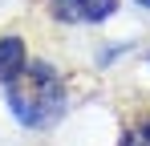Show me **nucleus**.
Segmentation results:
<instances>
[{"instance_id":"f257e3e1","label":"nucleus","mask_w":150,"mask_h":146,"mask_svg":"<svg viewBox=\"0 0 150 146\" xmlns=\"http://www.w3.org/2000/svg\"><path fill=\"white\" fill-rule=\"evenodd\" d=\"M61 101H65L61 77L45 61H25V69L8 81V106H12L16 122H25L33 130H45L61 114Z\"/></svg>"},{"instance_id":"f03ea898","label":"nucleus","mask_w":150,"mask_h":146,"mask_svg":"<svg viewBox=\"0 0 150 146\" xmlns=\"http://www.w3.org/2000/svg\"><path fill=\"white\" fill-rule=\"evenodd\" d=\"M53 8L65 21H105L114 12V0H53Z\"/></svg>"},{"instance_id":"7ed1b4c3","label":"nucleus","mask_w":150,"mask_h":146,"mask_svg":"<svg viewBox=\"0 0 150 146\" xmlns=\"http://www.w3.org/2000/svg\"><path fill=\"white\" fill-rule=\"evenodd\" d=\"M25 61H28V53L21 37H0V81H12L25 69Z\"/></svg>"},{"instance_id":"20e7f679","label":"nucleus","mask_w":150,"mask_h":146,"mask_svg":"<svg viewBox=\"0 0 150 146\" xmlns=\"http://www.w3.org/2000/svg\"><path fill=\"white\" fill-rule=\"evenodd\" d=\"M122 146H150V118H134L122 134Z\"/></svg>"},{"instance_id":"39448f33","label":"nucleus","mask_w":150,"mask_h":146,"mask_svg":"<svg viewBox=\"0 0 150 146\" xmlns=\"http://www.w3.org/2000/svg\"><path fill=\"white\" fill-rule=\"evenodd\" d=\"M138 4H146V8H150V0H138Z\"/></svg>"}]
</instances>
